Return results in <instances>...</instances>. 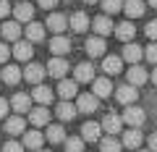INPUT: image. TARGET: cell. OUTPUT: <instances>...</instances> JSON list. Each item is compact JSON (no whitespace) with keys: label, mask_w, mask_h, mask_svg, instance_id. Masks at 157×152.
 I'll list each match as a JSON object with an SVG mask.
<instances>
[{"label":"cell","mask_w":157,"mask_h":152,"mask_svg":"<svg viewBox=\"0 0 157 152\" xmlns=\"http://www.w3.org/2000/svg\"><path fill=\"white\" fill-rule=\"evenodd\" d=\"M0 76H3L6 84H18V81L24 79V71H21V68H16V66H6L3 71H0Z\"/></svg>","instance_id":"27"},{"label":"cell","mask_w":157,"mask_h":152,"mask_svg":"<svg viewBox=\"0 0 157 152\" xmlns=\"http://www.w3.org/2000/svg\"><path fill=\"white\" fill-rule=\"evenodd\" d=\"M84 3H89V6H92V3H97V0H84Z\"/></svg>","instance_id":"47"},{"label":"cell","mask_w":157,"mask_h":152,"mask_svg":"<svg viewBox=\"0 0 157 152\" xmlns=\"http://www.w3.org/2000/svg\"><path fill=\"white\" fill-rule=\"evenodd\" d=\"M149 150H152V152H157V131L149 136Z\"/></svg>","instance_id":"44"},{"label":"cell","mask_w":157,"mask_h":152,"mask_svg":"<svg viewBox=\"0 0 157 152\" xmlns=\"http://www.w3.org/2000/svg\"><path fill=\"white\" fill-rule=\"evenodd\" d=\"M121 8H123V3H121V0H102V11H105V16L118 13Z\"/></svg>","instance_id":"36"},{"label":"cell","mask_w":157,"mask_h":152,"mask_svg":"<svg viewBox=\"0 0 157 152\" xmlns=\"http://www.w3.org/2000/svg\"><path fill=\"white\" fill-rule=\"evenodd\" d=\"M92 95H94L97 100H105V97H110V95H113V84H110V79H107V76L94 79V81H92Z\"/></svg>","instance_id":"3"},{"label":"cell","mask_w":157,"mask_h":152,"mask_svg":"<svg viewBox=\"0 0 157 152\" xmlns=\"http://www.w3.org/2000/svg\"><path fill=\"white\" fill-rule=\"evenodd\" d=\"M147 79H149V73H147L141 66H131L128 68V84L131 87H144Z\"/></svg>","instance_id":"17"},{"label":"cell","mask_w":157,"mask_h":152,"mask_svg":"<svg viewBox=\"0 0 157 152\" xmlns=\"http://www.w3.org/2000/svg\"><path fill=\"white\" fill-rule=\"evenodd\" d=\"M102 71L105 73H121V58L118 55H107L102 60Z\"/></svg>","instance_id":"33"},{"label":"cell","mask_w":157,"mask_h":152,"mask_svg":"<svg viewBox=\"0 0 157 152\" xmlns=\"http://www.w3.org/2000/svg\"><path fill=\"white\" fill-rule=\"evenodd\" d=\"M141 55H144V50H141L139 45H134V42H128V45L123 47V60H128L131 66H136V63L141 60Z\"/></svg>","instance_id":"26"},{"label":"cell","mask_w":157,"mask_h":152,"mask_svg":"<svg viewBox=\"0 0 157 152\" xmlns=\"http://www.w3.org/2000/svg\"><path fill=\"white\" fill-rule=\"evenodd\" d=\"M58 95H60L63 102H71L73 97H78V84H76V81H71V79L58 81Z\"/></svg>","instance_id":"6"},{"label":"cell","mask_w":157,"mask_h":152,"mask_svg":"<svg viewBox=\"0 0 157 152\" xmlns=\"http://www.w3.org/2000/svg\"><path fill=\"white\" fill-rule=\"evenodd\" d=\"M76 110L78 113H94L97 110V97L94 95H78L76 97Z\"/></svg>","instance_id":"18"},{"label":"cell","mask_w":157,"mask_h":152,"mask_svg":"<svg viewBox=\"0 0 157 152\" xmlns=\"http://www.w3.org/2000/svg\"><path fill=\"white\" fill-rule=\"evenodd\" d=\"M89 24H92V21H89V16L78 11V13H73V16H71L68 26H71V29H73L76 34H81V32H86V29H89Z\"/></svg>","instance_id":"20"},{"label":"cell","mask_w":157,"mask_h":152,"mask_svg":"<svg viewBox=\"0 0 157 152\" xmlns=\"http://www.w3.org/2000/svg\"><path fill=\"white\" fill-rule=\"evenodd\" d=\"M58 118L60 121H73L76 118V105L73 102H60L58 105Z\"/></svg>","instance_id":"32"},{"label":"cell","mask_w":157,"mask_h":152,"mask_svg":"<svg viewBox=\"0 0 157 152\" xmlns=\"http://www.w3.org/2000/svg\"><path fill=\"white\" fill-rule=\"evenodd\" d=\"M6 131H8L11 136L26 134V121H24L21 115H8V118H6Z\"/></svg>","instance_id":"14"},{"label":"cell","mask_w":157,"mask_h":152,"mask_svg":"<svg viewBox=\"0 0 157 152\" xmlns=\"http://www.w3.org/2000/svg\"><path fill=\"white\" fill-rule=\"evenodd\" d=\"M13 16H16V21L18 24H29L32 21V16H34V6H29V3H18V6H13Z\"/></svg>","instance_id":"23"},{"label":"cell","mask_w":157,"mask_h":152,"mask_svg":"<svg viewBox=\"0 0 157 152\" xmlns=\"http://www.w3.org/2000/svg\"><path fill=\"white\" fill-rule=\"evenodd\" d=\"M8 107H11V102L0 97V118H8Z\"/></svg>","instance_id":"42"},{"label":"cell","mask_w":157,"mask_h":152,"mask_svg":"<svg viewBox=\"0 0 157 152\" xmlns=\"http://www.w3.org/2000/svg\"><path fill=\"white\" fill-rule=\"evenodd\" d=\"M11 11H13V8H11V3H8V0H0V18H6Z\"/></svg>","instance_id":"41"},{"label":"cell","mask_w":157,"mask_h":152,"mask_svg":"<svg viewBox=\"0 0 157 152\" xmlns=\"http://www.w3.org/2000/svg\"><path fill=\"white\" fill-rule=\"evenodd\" d=\"M0 32H3V37H6L8 42H18V37H21V26H18V21H6L3 26H0Z\"/></svg>","instance_id":"25"},{"label":"cell","mask_w":157,"mask_h":152,"mask_svg":"<svg viewBox=\"0 0 157 152\" xmlns=\"http://www.w3.org/2000/svg\"><path fill=\"white\" fill-rule=\"evenodd\" d=\"M0 152H3V150H0Z\"/></svg>","instance_id":"50"},{"label":"cell","mask_w":157,"mask_h":152,"mask_svg":"<svg viewBox=\"0 0 157 152\" xmlns=\"http://www.w3.org/2000/svg\"><path fill=\"white\" fill-rule=\"evenodd\" d=\"M144 58H147L149 63H155V66H157V42H152V45L144 50Z\"/></svg>","instance_id":"37"},{"label":"cell","mask_w":157,"mask_h":152,"mask_svg":"<svg viewBox=\"0 0 157 152\" xmlns=\"http://www.w3.org/2000/svg\"><path fill=\"white\" fill-rule=\"evenodd\" d=\"M152 81H155V84H157V68H155V71H152Z\"/></svg>","instance_id":"45"},{"label":"cell","mask_w":157,"mask_h":152,"mask_svg":"<svg viewBox=\"0 0 157 152\" xmlns=\"http://www.w3.org/2000/svg\"><path fill=\"white\" fill-rule=\"evenodd\" d=\"M24 32H26V42H32V45L45 40V24H39V21H29Z\"/></svg>","instance_id":"10"},{"label":"cell","mask_w":157,"mask_h":152,"mask_svg":"<svg viewBox=\"0 0 157 152\" xmlns=\"http://www.w3.org/2000/svg\"><path fill=\"white\" fill-rule=\"evenodd\" d=\"M45 29H50V32H55V37H60V34L68 29V18L63 16V13H50V16H47Z\"/></svg>","instance_id":"5"},{"label":"cell","mask_w":157,"mask_h":152,"mask_svg":"<svg viewBox=\"0 0 157 152\" xmlns=\"http://www.w3.org/2000/svg\"><path fill=\"white\" fill-rule=\"evenodd\" d=\"M92 29H94V37H107V34L115 32V26H113V21L107 16H97L92 21Z\"/></svg>","instance_id":"9"},{"label":"cell","mask_w":157,"mask_h":152,"mask_svg":"<svg viewBox=\"0 0 157 152\" xmlns=\"http://www.w3.org/2000/svg\"><path fill=\"white\" fill-rule=\"evenodd\" d=\"M136 152H152V150H136Z\"/></svg>","instance_id":"48"},{"label":"cell","mask_w":157,"mask_h":152,"mask_svg":"<svg viewBox=\"0 0 157 152\" xmlns=\"http://www.w3.org/2000/svg\"><path fill=\"white\" fill-rule=\"evenodd\" d=\"M134 34H136V26L131 21H123V24H118V26H115V37L121 42H131V40H134Z\"/></svg>","instance_id":"24"},{"label":"cell","mask_w":157,"mask_h":152,"mask_svg":"<svg viewBox=\"0 0 157 152\" xmlns=\"http://www.w3.org/2000/svg\"><path fill=\"white\" fill-rule=\"evenodd\" d=\"M71 50V42H68V37H52L50 40V53H52V58H63L66 53Z\"/></svg>","instance_id":"11"},{"label":"cell","mask_w":157,"mask_h":152,"mask_svg":"<svg viewBox=\"0 0 157 152\" xmlns=\"http://www.w3.org/2000/svg\"><path fill=\"white\" fill-rule=\"evenodd\" d=\"M100 152H121V142L113 136H105V139H100Z\"/></svg>","instance_id":"34"},{"label":"cell","mask_w":157,"mask_h":152,"mask_svg":"<svg viewBox=\"0 0 157 152\" xmlns=\"http://www.w3.org/2000/svg\"><path fill=\"white\" fill-rule=\"evenodd\" d=\"M115 100L121 102V105H134V102L139 100V89H136V87H131V84H123V87H118Z\"/></svg>","instance_id":"2"},{"label":"cell","mask_w":157,"mask_h":152,"mask_svg":"<svg viewBox=\"0 0 157 152\" xmlns=\"http://www.w3.org/2000/svg\"><path fill=\"white\" fill-rule=\"evenodd\" d=\"M52 97H55V92H52L50 87H45V84L34 87V92H32V100H34V102H39L42 107H45L47 102H52Z\"/></svg>","instance_id":"16"},{"label":"cell","mask_w":157,"mask_h":152,"mask_svg":"<svg viewBox=\"0 0 157 152\" xmlns=\"http://www.w3.org/2000/svg\"><path fill=\"white\" fill-rule=\"evenodd\" d=\"M11 107L16 110V115H18V113H29V110H32V97L24 95V92H16V95L11 97Z\"/></svg>","instance_id":"12"},{"label":"cell","mask_w":157,"mask_h":152,"mask_svg":"<svg viewBox=\"0 0 157 152\" xmlns=\"http://www.w3.org/2000/svg\"><path fill=\"white\" fill-rule=\"evenodd\" d=\"M144 34L149 37V40H155V42H157V21H149V24H147Z\"/></svg>","instance_id":"38"},{"label":"cell","mask_w":157,"mask_h":152,"mask_svg":"<svg viewBox=\"0 0 157 152\" xmlns=\"http://www.w3.org/2000/svg\"><path fill=\"white\" fill-rule=\"evenodd\" d=\"M123 11H126V16H128V18H139L141 13H144V3H141V0H126V3H123Z\"/></svg>","instance_id":"31"},{"label":"cell","mask_w":157,"mask_h":152,"mask_svg":"<svg viewBox=\"0 0 157 152\" xmlns=\"http://www.w3.org/2000/svg\"><path fill=\"white\" fill-rule=\"evenodd\" d=\"M84 144L86 142L81 136H68L66 139V152H84Z\"/></svg>","instance_id":"35"},{"label":"cell","mask_w":157,"mask_h":152,"mask_svg":"<svg viewBox=\"0 0 157 152\" xmlns=\"http://www.w3.org/2000/svg\"><path fill=\"white\" fill-rule=\"evenodd\" d=\"M37 6H39V8H47V11H50L52 6H58V0H37Z\"/></svg>","instance_id":"43"},{"label":"cell","mask_w":157,"mask_h":152,"mask_svg":"<svg viewBox=\"0 0 157 152\" xmlns=\"http://www.w3.org/2000/svg\"><path fill=\"white\" fill-rule=\"evenodd\" d=\"M29 123L34 126V129H39V126H47L50 123V110H47V107H32V110H29Z\"/></svg>","instance_id":"8"},{"label":"cell","mask_w":157,"mask_h":152,"mask_svg":"<svg viewBox=\"0 0 157 152\" xmlns=\"http://www.w3.org/2000/svg\"><path fill=\"white\" fill-rule=\"evenodd\" d=\"M100 131H102V126L97 121H86L81 126V139L84 142H100Z\"/></svg>","instance_id":"15"},{"label":"cell","mask_w":157,"mask_h":152,"mask_svg":"<svg viewBox=\"0 0 157 152\" xmlns=\"http://www.w3.org/2000/svg\"><path fill=\"white\" fill-rule=\"evenodd\" d=\"M47 73L63 81V76L68 73V63H66V58H52V60L47 63Z\"/></svg>","instance_id":"13"},{"label":"cell","mask_w":157,"mask_h":152,"mask_svg":"<svg viewBox=\"0 0 157 152\" xmlns=\"http://www.w3.org/2000/svg\"><path fill=\"white\" fill-rule=\"evenodd\" d=\"M105 50H107V45H105V40H102V37H89V40H86V53H89L92 58L105 55Z\"/></svg>","instance_id":"22"},{"label":"cell","mask_w":157,"mask_h":152,"mask_svg":"<svg viewBox=\"0 0 157 152\" xmlns=\"http://www.w3.org/2000/svg\"><path fill=\"white\" fill-rule=\"evenodd\" d=\"M45 68L39 66V63H29L26 68H24V79L29 81V84H34V87H39L42 84V79H45Z\"/></svg>","instance_id":"4"},{"label":"cell","mask_w":157,"mask_h":152,"mask_svg":"<svg viewBox=\"0 0 157 152\" xmlns=\"http://www.w3.org/2000/svg\"><path fill=\"white\" fill-rule=\"evenodd\" d=\"M3 152H24V144H18V142H8L6 147H3Z\"/></svg>","instance_id":"40"},{"label":"cell","mask_w":157,"mask_h":152,"mask_svg":"<svg viewBox=\"0 0 157 152\" xmlns=\"http://www.w3.org/2000/svg\"><path fill=\"white\" fill-rule=\"evenodd\" d=\"M121 118H123V123H128L131 129H139V126L144 123L147 113L141 110V107H136V105H128V107L123 110V115H121Z\"/></svg>","instance_id":"1"},{"label":"cell","mask_w":157,"mask_h":152,"mask_svg":"<svg viewBox=\"0 0 157 152\" xmlns=\"http://www.w3.org/2000/svg\"><path fill=\"white\" fill-rule=\"evenodd\" d=\"M149 6H152V8H157V0H149Z\"/></svg>","instance_id":"46"},{"label":"cell","mask_w":157,"mask_h":152,"mask_svg":"<svg viewBox=\"0 0 157 152\" xmlns=\"http://www.w3.org/2000/svg\"><path fill=\"white\" fill-rule=\"evenodd\" d=\"M13 55H16V60H32V55H34L32 42H21L18 40L16 47H13Z\"/></svg>","instance_id":"29"},{"label":"cell","mask_w":157,"mask_h":152,"mask_svg":"<svg viewBox=\"0 0 157 152\" xmlns=\"http://www.w3.org/2000/svg\"><path fill=\"white\" fill-rule=\"evenodd\" d=\"M11 53H13V50L6 45V42H0V63H6L8 58H11Z\"/></svg>","instance_id":"39"},{"label":"cell","mask_w":157,"mask_h":152,"mask_svg":"<svg viewBox=\"0 0 157 152\" xmlns=\"http://www.w3.org/2000/svg\"><path fill=\"white\" fill-rule=\"evenodd\" d=\"M121 123H123V118L121 115H115V113H107L105 118H102V131H107V134H118L121 131Z\"/></svg>","instance_id":"19"},{"label":"cell","mask_w":157,"mask_h":152,"mask_svg":"<svg viewBox=\"0 0 157 152\" xmlns=\"http://www.w3.org/2000/svg\"><path fill=\"white\" fill-rule=\"evenodd\" d=\"M73 81H76V84L94 81V66H92V63H78V66L73 68Z\"/></svg>","instance_id":"7"},{"label":"cell","mask_w":157,"mask_h":152,"mask_svg":"<svg viewBox=\"0 0 157 152\" xmlns=\"http://www.w3.org/2000/svg\"><path fill=\"white\" fill-rule=\"evenodd\" d=\"M42 142H45V134H39L37 129L24 134V147H29V150H34V152L42 150Z\"/></svg>","instance_id":"21"},{"label":"cell","mask_w":157,"mask_h":152,"mask_svg":"<svg viewBox=\"0 0 157 152\" xmlns=\"http://www.w3.org/2000/svg\"><path fill=\"white\" fill-rule=\"evenodd\" d=\"M45 139H50L52 144H60V142H66L68 136H66V129H63V126L50 123V126H47V134H45Z\"/></svg>","instance_id":"30"},{"label":"cell","mask_w":157,"mask_h":152,"mask_svg":"<svg viewBox=\"0 0 157 152\" xmlns=\"http://www.w3.org/2000/svg\"><path fill=\"white\" fill-rule=\"evenodd\" d=\"M39 152H50V150H39Z\"/></svg>","instance_id":"49"},{"label":"cell","mask_w":157,"mask_h":152,"mask_svg":"<svg viewBox=\"0 0 157 152\" xmlns=\"http://www.w3.org/2000/svg\"><path fill=\"white\" fill-rule=\"evenodd\" d=\"M123 147H128V150H139V147H141V131L139 129L123 131Z\"/></svg>","instance_id":"28"}]
</instances>
